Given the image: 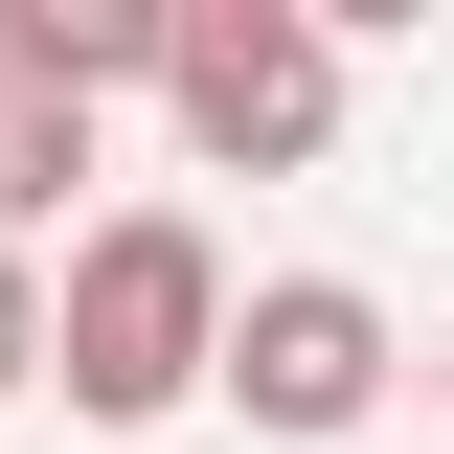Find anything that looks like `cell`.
<instances>
[{
    "label": "cell",
    "instance_id": "1",
    "mask_svg": "<svg viewBox=\"0 0 454 454\" xmlns=\"http://www.w3.org/2000/svg\"><path fill=\"white\" fill-rule=\"evenodd\" d=\"M227 364V227L205 205H91L46 250V387L68 432H182Z\"/></svg>",
    "mask_w": 454,
    "mask_h": 454
},
{
    "label": "cell",
    "instance_id": "2",
    "mask_svg": "<svg viewBox=\"0 0 454 454\" xmlns=\"http://www.w3.org/2000/svg\"><path fill=\"white\" fill-rule=\"evenodd\" d=\"M340 91H364L340 0H160V114H182L205 182H318L340 160Z\"/></svg>",
    "mask_w": 454,
    "mask_h": 454
},
{
    "label": "cell",
    "instance_id": "3",
    "mask_svg": "<svg viewBox=\"0 0 454 454\" xmlns=\"http://www.w3.org/2000/svg\"><path fill=\"white\" fill-rule=\"evenodd\" d=\"M205 387L250 409L273 454H340V432L409 409V318L364 273H227V364H205Z\"/></svg>",
    "mask_w": 454,
    "mask_h": 454
},
{
    "label": "cell",
    "instance_id": "4",
    "mask_svg": "<svg viewBox=\"0 0 454 454\" xmlns=\"http://www.w3.org/2000/svg\"><path fill=\"white\" fill-rule=\"evenodd\" d=\"M0 91H46V114L160 91V0H0Z\"/></svg>",
    "mask_w": 454,
    "mask_h": 454
},
{
    "label": "cell",
    "instance_id": "5",
    "mask_svg": "<svg viewBox=\"0 0 454 454\" xmlns=\"http://www.w3.org/2000/svg\"><path fill=\"white\" fill-rule=\"evenodd\" d=\"M68 182H91V114L0 91V250H46V227H68Z\"/></svg>",
    "mask_w": 454,
    "mask_h": 454
},
{
    "label": "cell",
    "instance_id": "6",
    "mask_svg": "<svg viewBox=\"0 0 454 454\" xmlns=\"http://www.w3.org/2000/svg\"><path fill=\"white\" fill-rule=\"evenodd\" d=\"M46 387V250H0V409Z\"/></svg>",
    "mask_w": 454,
    "mask_h": 454
},
{
    "label": "cell",
    "instance_id": "7",
    "mask_svg": "<svg viewBox=\"0 0 454 454\" xmlns=\"http://www.w3.org/2000/svg\"><path fill=\"white\" fill-rule=\"evenodd\" d=\"M409 387H432V432H454V318H432V364H409Z\"/></svg>",
    "mask_w": 454,
    "mask_h": 454
}]
</instances>
